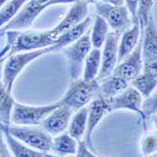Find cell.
Listing matches in <instances>:
<instances>
[{
	"instance_id": "cell-30",
	"label": "cell",
	"mask_w": 157,
	"mask_h": 157,
	"mask_svg": "<svg viewBox=\"0 0 157 157\" xmlns=\"http://www.w3.org/2000/svg\"><path fill=\"white\" fill-rule=\"evenodd\" d=\"M76 156L79 157H85V156H88V157H93V156H98L97 153L91 151L90 150V148L88 147V145L86 144V142L84 139H79L77 140V149H76Z\"/></svg>"
},
{
	"instance_id": "cell-8",
	"label": "cell",
	"mask_w": 157,
	"mask_h": 157,
	"mask_svg": "<svg viewBox=\"0 0 157 157\" xmlns=\"http://www.w3.org/2000/svg\"><path fill=\"white\" fill-rule=\"evenodd\" d=\"M48 7H50L48 4L39 0H27L16 15L0 29V33L4 35L8 30L27 29L33 25L40 14Z\"/></svg>"
},
{
	"instance_id": "cell-25",
	"label": "cell",
	"mask_w": 157,
	"mask_h": 157,
	"mask_svg": "<svg viewBox=\"0 0 157 157\" xmlns=\"http://www.w3.org/2000/svg\"><path fill=\"white\" fill-rule=\"evenodd\" d=\"M108 32H109V26L107 23L101 16L96 14L93 26L90 29V33L91 45L94 48H102Z\"/></svg>"
},
{
	"instance_id": "cell-9",
	"label": "cell",
	"mask_w": 157,
	"mask_h": 157,
	"mask_svg": "<svg viewBox=\"0 0 157 157\" xmlns=\"http://www.w3.org/2000/svg\"><path fill=\"white\" fill-rule=\"evenodd\" d=\"M141 47L142 61H143L142 70L157 73V31L153 11H151L149 15L148 22L142 32Z\"/></svg>"
},
{
	"instance_id": "cell-29",
	"label": "cell",
	"mask_w": 157,
	"mask_h": 157,
	"mask_svg": "<svg viewBox=\"0 0 157 157\" xmlns=\"http://www.w3.org/2000/svg\"><path fill=\"white\" fill-rule=\"evenodd\" d=\"M157 147V140H156V134L154 133H148L146 131L145 136L141 140V151L144 156L152 154L156 152Z\"/></svg>"
},
{
	"instance_id": "cell-21",
	"label": "cell",
	"mask_w": 157,
	"mask_h": 157,
	"mask_svg": "<svg viewBox=\"0 0 157 157\" xmlns=\"http://www.w3.org/2000/svg\"><path fill=\"white\" fill-rule=\"evenodd\" d=\"M77 149V140L71 136L68 132H63L55 136L52 140L51 151L59 156L68 154H75Z\"/></svg>"
},
{
	"instance_id": "cell-10",
	"label": "cell",
	"mask_w": 157,
	"mask_h": 157,
	"mask_svg": "<svg viewBox=\"0 0 157 157\" xmlns=\"http://www.w3.org/2000/svg\"><path fill=\"white\" fill-rule=\"evenodd\" d=\"M142 100H143V97L141 96V94L135 88L129 85L121 93L109 99H105V101L107 106L108 113L121 109H128L137 113L139 117L142 119V117H143L141 111Z\"/></svg>"
},
{
	"instance_id": "cell-7",
	"label": "cell",
	"mask_w": 157,
	"mask_h": 157,
	"mask_svg": "<svg viewBox=\"0 0 157 157\" xmlns=\"http://www.w3.org/2000/svg\"><path fill=\"white\" fill-rule=\"evenodd\" d=\"M60 101L46 105H27L14 103L10 121L16 125H40L49 114L60 105Z\"/></svg>"
},
{
	"instance_id": "cell-22",
	"label": "cell",
	"mask_w": 157,
	"mask_h": 157,
	"mask_svg": "<svg viewBox=\"0 0 157 157\" xmlns=\"http://www.w3.org/2000/svg\"><path fill=\"white\" fill-rule=\"evenodd\" d=\"M14 99L11 92L7 90L2 81H0V125L8 128L10 124L11 113L14 105Z\"/></svg>"
},
{
	"instance_id": "cell-37",
	"label": "cell",
	"mask_w": 157,
	"mask_h": 157,
	"mask_svg": "<svg viewBox=\"0 0 157 157\" xmlns=\"http://www.w3.org/2000/svg\"><path fill=\"white\" fill-rule=\"evenodd\" d=\"M8 1V0H0V9L3 7V5Z\"/></svg>"
},
{
	"instance_id": "cell-20",
	"label": "cell",
	"mask_w": 157,
	"mask_h": 157,
	"mask_svg": "<svg viewBox=\"0 0 157 157\" xmlns=\"http://www.w3.org/2000/svg\"><path fill=\"white\" fill-rule=\"evenodd\" d=\"M157 85V73L142 70L132 81L131 86L135 88L142 97H148L156 89Z\"/></svg>"
},
{
	"instance_id": "cell-16",
	"label": "cell",
	"mask_w": 157,
	"mask_h": 157,
	"mask_svg": "<svg viewBox=\"0 0 157 157\" xmlns=\"http://www.w3.org/2000/svg\"><path fill=\"white\" fill-rule=\"evenodd\" d=\"M120 37L118 46V63L129 55L137 45L141 39L142 31L138 23H134L130 28L125 30Z\"/></svg>"
},
{
	"instance_id": "cell-12",
	"label": "cell",
	"mask_w": 157,
	"mask_h": 157,
	"mask_svg": "<svg viewBox=\"0 0 157 157\" xmlns=\"http://www.w3.org/2000/svg\"><path fill=\"white\" fill-rule=\"evenodd\" d=\"M142 39V36H141ZM141 39L138 41L136 48L125 58L120 61L114 69L113 73L118 76H121L131 82L137 75L140 74L143 66L142 61V47H141Z\"/></svg>"
},
{
	"instance_id": "cell-32",
	"label": "cell",
	"mask_w": 157,
	"mask_h": 157,
	"mask_svg": "<svg viewBox=\"0 0 157 157\" xmlns=\"http://www.w3.org/2000/svg\"><path fill=\"white\" fill-rule=\"evenodd\" d=\"M10 156H12V155L7 144L4 129H3V127L0 125V157H10Z\"/></svg>"
},
{
	"instance_id": "cell-34",
	"label": "cell",
	"mask_w": 157,
	"mask_h": 157,
	"mask_svg": "<svg viewBox=\"0 0 157 157\" xmlns=\"http://www.w3.org/2000/svg\"><path fill=\"white\" fill-rule=\"evenodd\" d=\"M40 2L48 4L49 6L56 5V4H68V3H75L76 0H39Z\"/></svg>"
},
{
	"instance_id": "cell-11",
	"label": "cell",
	"mask_w": 157,
	"mask_h": 157,
	"mask_svg": "<svg viewBox=\"0 0 157 157\" xmlns=\"http://www.w3.org/2000/svg\"><path fill=\"white\" fill-rule=\"evenodd\" d=\"M121 35L114 31L108 32L101 51V67L97 75V80L110 75L118 64V46Z\"/></svg>"
},
{
	"instance_id": "cell-14",
	"label": "cell",
	"mask_w": 157,
	"mask_h": 157,
	"mask_svg": "<svg viewBox=\"0 0 157 157\" xmlns=\"http://www.w3.org/2000/svg\"><path fill=\"white\" fill-rule=\"evenodd\" d=\"M88 5L89 4L85 0H76L75 3H73V6L71 7L66 16L60 21V23L58 25H56L54 28H52V29H50L51 35L55 40L62 33H64L70 28L74 27L75 25L80 24L88 16Z\"/></svg>"
},
{
	"instance_id": "cell-23",
	"label": "cell",
	"mask_w": 157,
	"mask_h": 157,
	"mask_svg": "<svg viewBox=\"0 0 157 157\" xmlns=\"http://www.w3.org/2000/svg\"><path fill=\"white\" fill-rule=\"evenodd\" d=\"M88 120V106L86 105L76 111V113L71 118L67 132L75 137L76 140L81 139L86 132Z\"/></svg>"
},
{
	"instance_id": "cell-27",
	"label": "cell",
	"mask_w": 157,
	"mask_h": 157,
	"mask_svg": "<svg viewBox=\"0 0 157 157\" xmlns=\"http://www.w3.org/2000/svg\"><path fill=\"white\" fill-rule=\"evenodd\" d=\"M156 91L154 90L151 95L146 97V99L142 100L141 103V111H142V124H143V129L147 131V125L150 120H154L156 118Z\"/></svg>"
},
{
	"instance_id": "cell-17",
	"label": "cell",
	"mask_w": 157,
	"mask_h": 157,
	"mask_svg": "<svg viewBox=\"0 0 157 157\" xmlns=\"http://www.w3.org/2000/svg\"><path fill=\"white\" fill-rule=\"evenodd\" d=\"M128 86H129V82L127 80L114 74H111L102 80H99L98 97L105 100L109 99L121 93Z\"/></svg>"
},
{
	"instance_id": "cell-6",
	"label": "cell",
	"mask_w": 157,
	"mask_h": 157,
	"mask_svg": "<svg viewBox=\"0 0 157 157\" xmlns=\"http://www.w3.org/2000/svg\"><path fill=\"white\" fill-rule=\"evenodd\" d=\"M95 11L96 14L101 16L112 28V31L122 34L133 25V20L127 8L122 6H114L103 1H96Z\"/></svg>"
},
{
	"instance_id": "cell-33",
	"label": "cell",
	"mask_w": 157,
	"mask_h": 157,
	"mask_svg": "<svg viewBox=\"0 0 157 157\" xmlns=\"http://www.w3.org/2000/svg\"><path fill=\"white\" fill-rule=\"evenodd\" d=\"M10 46L7 42L6 45L2 48V50H0V81H2L4 64H5V61L8 58V54L10 52Z\"/></svg>"
},
{
	"instance_id": "cell-35",
	"label": "cell",
	"mask_w": 157,
	"mask_h": 157,
	"mask_svg": "<svg viewBox=\"0 0 157 157\" xmlns=\"http://www.w3.org/2000/svg\"><path fill=\"white\" fill-rule=\"evenodd\" d=\"M105 3H108L114 6H122L124 5V0H100Z\"/></svg>"
},
{
	"instance_id": "cell-4",
	"label": "cell",
	"mask_w": 157,
	"mask_h": 157,
	"mask_svg": "<svg viewBox=\"0 0 157 157\" xmlns=\"http://www.w3.org/2000/svg\"><path fill=\"white\" fill-rule=\"evenodd\" d=\"M8 132L18 140L32 149L40 151L50 152L52 147V136L40 125H16L10 124Z\"/></svg>"
},
{
	"instance_id": "cell-2",
	"label": "cell",
	"mask_w": 157,
	"mask_h": 157,
	"mask_svg": "<svg viewBox=\"0 0 157 157\" xmlns=\"http://www.w3.org/2000/svg\"><path fill=\"white\" fill-rule=\"evenodd\" d=\"M56 50L59 49L56 44H54L46 48L21 52L9 56L4 64L3 75H2V83L7 88V90L12 92L14 82H15L18 75L22 73V71L28 64L34 61L35 59L40 58L41 56L53 53Z\"/></svg>"
},
{
	"instance_id": "cell-5",
	"label": "cell",
	"mask_w": 157,
	"mask_h": 157,
	"mask_svg": "<svg viewBox=\"0 0 157 157\" xmlns=\"http://www.w3.org/2000/svg\"><path fill=\"white\" fill-rule=\"evenodd\" d=\"M90 33V28H89L88 31L76 41L61 48L62 53L69 63L71 80L81 77L85 59L92 47Z\"/></svg>"
},
{
	"instance_id": "cell-38",
	"label": "cell",
	"mask_w": 157,
	"mask_h": 157,
	"mask_svg": "<svg viewBox=\"0 0 157 157\" xmlns=\"http://www.w3.org/2000/svg\"><path fill=\"white\" fill-rule=\"evenodd\" d=\"M2 36H3V35H2V34H1V33H0V38H1V37H2Z\"/></svg>"
},
{
	"instance_id": "cell-19",
	"label": "cell",
	"mask_w": 157,
	"mask_h": 157,
	"mask_svg": "<svg viewBox=\"0 0 157 157\" xmlns=\"http://www.w3.org/2000/svg\"><path fill=\"white\" fill-rule=\"evenodd\" d=\"M91 23L92 18L90 16H87L80 24L70 28V29H68L67 31H65L64 33H62L60 36L56 38L55 40V44L58 46L59 49H61L76 41L88 31V29L90 27Z\"/></svg>"
},
{
	"instance_id": "cell-36",
	"label": "cell",
	"mask_w": 157,
	"mask_h": 157,
	"mask_svg": "<svg viewBox=\"0 0 157 157\" xmlns=\"http://www.w3.org/2000/svg\"><path fill=\"white\" fill-rule=\"evenodd\" d=\"M85 1L87 2L88 4H90V3H93L94 4L96 1H99V0H85Z\"/></svg>"
},
{
	"instance_id": "cell-31",
	"label": "cell",
	"mask_w": 157,
	"mask_h": 157,
	"mask_svg": "<svg viewBox=\"0 0 157 157\" xmlns=\"http://www.w3.org/2000/svg\"><path fill=\"white\" fill-rule=\"evenodd\" d=\"M138 3H139V0H124V6L127 8L128 11H129V13H130L131 18L133 20V24L138 23L137 18H136Z\"/></svg>"
},
{
	"instance_id": "cell-18",
	"label": "cell",
	"mask_w": 157,
	"mask_h": 157,
	"mask_svg": "<svg viewBox=\"0 0 157 157\" xmlns=\"http://www.w3.org/2000/svg\"><path fill=\"white\" fill-rule=\"evenodd\" d=\"M4 129V128H3ZM5 138L7 141V144L9 147V150L12 156L16 157H52L54 156L50 152H44L40 151L38 150L32 149L28 147L22 141L18 140L17 138L13 137L7 129H4Z\"/></svg>"
},
{
	"instance_id": "cell-1",
	"label": "cell",
	"mask_w": 157,
	"mask_h": 157,
	"mask_svg": "<svg viewBox=\"0 0 157 157\" xmlns=\"http://www.w3.org/2000/svg\"><path fill=\"white\" fill-rule=\"evenodd\" d=\"M10 49L8 56L16 53L46 48L55 44L50 30H8L5 32Z\"/></svg>"
},
{
	"instance_id": "cell-3",
	"label": "cell",
	"mask_w": 157,
	"mask_h": 157,
	"mask_svg": "<svg viewBox=\"0 0 157 157\" xmlns=\"http://www.w3.org/2000/svg\"><path fill=\"white\" fill-rule=\"evenodd\" d=\"M98 91L99 81L97 79L87 81L79 77L71 81L69 88L60 102L74 111H77L89 105L93 99L97 98Z\"/></svg>"
},
{
	"instance_id": "cell-28",
	"label": "cell",
	"mask_w": 157,
	"mask_h": 157,
	"mask_svg": "<svg viewBox=\"0 0 157 157\" xmlns=\"http://www.w3.org/2000/svg\"><path fill=\"white\" fill-rule=\"evenodd\" d=\"M153 3H154V0H139L136 18H137V22L139 24L140 29L142 32H143L144 27L148 22L149 15L152 11Z\"/></svg>"
},
{
	"instance_id": "cell-15",
	"label": "cell",
	"mask_w": 157,
	"mask_h": 157,
	"mask_svg": "<svg viewBox=\"0 0 157 157\" xmlns=\"http://www.w3.org/2000/svg\"><path fill=\"white\" fill-rule=\"evenodd\" d=\"M107 111V106L105 104V101L104 99L97 97L93 99L92 101L89 104L88 106V120H87V128H86V132L84 135V140L86 144L88 145L90 150L95 153L96 150L93 147L92 143V135L95 130V128L99 124V122L103 120L105 115Z\"/></svg>"
},
{
	"instance_id": "cell-26",
	"label": "cell",
	"mask_w": 157,
	"mask_h": 157,
	"mask_svg": "<svg viewBox=\"0 0 157 157\" xmlns=\"http://www.w3.org/2000/svg\"><path fill=\"white\" fill-rule=\"evenodd\" d=\"M27 0H8L0 9V29L16 15Z\"/></svg>"
},
{
	"instance_id": "cell-13",
	"label": "cell",
	"mask_w": 157,
	"mask_h": 157,
	"mask_svg": "<svg viewBox=\"0 0 157 157\" xmlns=\"http://www.w3.org/2000/svg\"><path fill=\"white\" fill-rule=\"evenodd\" d=\"M61 103V102H60ZM74 110L64 104H60L42 121L40 126L51 136H58L66 132Z\"/></svg>"
},
{
	"instance_id": "cell-24",
	"label": "cell",
	"mask_w": 157,
	"mask_h": 157,
	"mask_svg": "<svg viewBox=\"0 0 157 157\" xmlns=\"http://www.w3.org/2000/svg\"><path fill=\"white\" fill-rule=\"evenodd\" d=\"M101 48H92L88 54L84 62L83 76L84 80H93L97 78L100 67H101Z\"/></svg>"
}]
</instances>
